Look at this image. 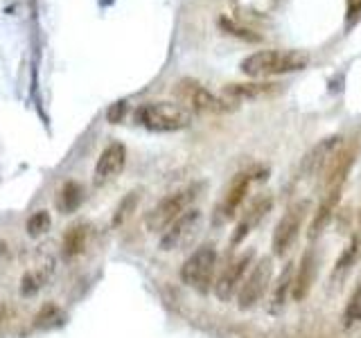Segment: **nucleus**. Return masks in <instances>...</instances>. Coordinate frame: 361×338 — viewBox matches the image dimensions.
Masks as SVG:
<instances>
[{"instance_id":"f257e3e1","label":"nucleus","mask_w":361,"mask_h":338,"mask_svg":"<svg viewBox=\"0 0 361 338\" xmlns=\"http://www.w3.org/2000/svg\"><path fill=\"white\" fill-rule=\"evenodd\" d=\"M310 56L298 50H257L240 63L242 73L253 79H267L302 70Z\"/></svg>"},{"instance_id":"f03ea898","label":"nucleus","mask_w":361,"mask_h":338,"mask_svg":"<svg viewBox=\"0 0 361 338\" xmlns=\"http://www.w3.org/2000/svg\"><path fill=\"white\" fill-rule=\"evenodd\" d=\"M140 127L156 133H172L188 129L192 124V113L174 101H147L135 111Z\"/></svg>"},{"instance_id":"7ed1b4c3","label":"nucleus","mask_w":361,"mask_h":338,"mask_svg":"<svg viewBox=\"0 0 361 338\" xmlns=\"http://www.w3.org/2000/svg\"><path fill=\"white\" fill-rule=\"evenodd\" d=\"M174 97L180 101V106L190 113H199V115H224L237 108L235 101L226 99L224 95H214L208 88H203L195 79H180L174 86Z\"/></svg>"},{"instance_id":"20e7f679","label":"nucleus","mask_w":361,"mask_h":338,"mask_svg":"<svg viewBox=\"0 0 361 338\" xmlns=\"http://www.w3.org/2000/svg\"><path fill=\"white\" fill-rule=\"evenodd\" d=\"M199 192H201V185H188V187L176 189V192H172V194H167L165 199H161L149 212H147L145 228L149 232L163 234L169 225L180 217V214L190 210V206L199 196Z\"/></svg>"},{"instance_id":"39448f33","label":"nucleus","mask_w":361,"mask_h":338,"mask_svg":"<svg viewBox=\"0 0 361 338\" xmlns=\"http://www.w3.org/2000/svg\"><path fill=\"white\" fill-rule=\"evenodd\" d=\"M214 270H217V248L212 244H203L180 266V280L197 293H208L214 280Z\"/></svg>"},{"instance_id":"423d86ee","label":"nucleus","mask_w":361,"mask_h":338,"mask_svg":"<svg viewBox=\"0 0 361 338\" xmlns=\"http://www.w3.org/2000/svg\"><path fill=\"white\" fill-rule=\"evenodd\" d=\"M310 212H312V203L307 199L293 201L291 206L282 212L280 221L276 223L274 237H271V248H274V255L282 257V255H287L291 251V246L296 244L300 228H302V223L307 221Z\"/></svg>"},{"instance_id":"0eeeda50","label":"nucleus","mask_w":361,"mask_h":338,"mask_svg":"<svg viewBox=\"0 0 361 338\" xmlns=\"http://www.w3.org/2000/svg\"><path fill=\"white\" fill-rule=\"evenodd\" d=\"M262 178H267V167H253V169H246V172L237 174L231 180V185L226 187L221 201L217 203V210H214V221H217V223L231 221L235 214L240 212L251 185L255 183V180H262Z\"/></svg>"},{"instance_id":"6e6552de","label":"nucleus","mask_w":361,"mask_h":338,"mask_svg":"<svg viewBox=\"0 0 361 338\" xmlns=\"http://www.w3.org/2000/svg\"><path fill=\"white\" fill-rule=\"evenodd\" d=\"M271 277H274V259L262 257L251 266L246 280L242 282L240 291H237V307L242 311L253 309L255 304L264 298V293L271 287Z\"/></svg>"},{"instance_id":"1a4fd4ad","label":"nucleus","mask_w":361,"mask_h":338,"mask_svg":"<svg viewBox=\"0 0 361 338\" xmlns=\"http://www.w3.org/2000/svg\"><path fill=\"white\" fill-rule=\"evenodd\" d=\"M201 223H203V214H201V210L192 208V210L183 212V214H180V217L163 232V237H161V251L172 253V251H180V248L190 246L192 242H195V237L199 234Z\"/></svg>"},{"instance_id":"9d476101","label":"nucleus","mask_w":361,"mask_h":338,"mask_svg":"<svg viewBox=\"0 0 361 338\" xmlns=\"http://www.w3.org/2000/svg\"><path fill=\"white\" fill-rule=\"evenodd\" d=\"M253 257H255V251H246L224 266L219 277L214 280V296H217L221 302H228L235 293L240 291L242 282L246 280L248 270L253 266Z\"/></svg>"},{"instance_id":"9b49d317","label":"nucleus","mask_w":361,"mask_h":338,"mask_svg":"<svg viewBox=\"0 0 361 338\" xmlns=\"http://www.w3.org/2000/svg\"><path fill=\"white\" fill-rule=\"evenodd\" d=\"M271 208H274V196H269V194H259V196H255L251 203H248V208L244 210V214L240 217V221H237L231 244H233V246H240V244L246 239V237L251 234V232L257 228V225L264 221V217L271 212Z\"/></svg>"},{"instance_id":"f8f14e48","label":"nucleus","mask_w":361,"mask_h":338,"mask_svg":"<svg viewBox=\"0 0 361 338\" xmlns=\"http://www.w3.org/2000/svg\"><path fill=\"white\" fill-rule=\"evenodd\" d=\"M341 146H343V140L338 138V135H330V138L319 140V144H314L312 149L305 154L302 163H300V174L302 176H316V174L321 176Z\"/></svg>"},{"instance_id":"ddd939ff","label":"nucleus","mask_w":361,"mask_h":338,"mask_svg":"<svg viewBox=\"0 0 361 338\" xmlns=\"http://www.w3.org/2000/svg\"><path fill=\"white\" fill-rule=\"evenodd\" d=\"M355 161H357V146L355 144L341 146L323 172V192L343 189V183H345V178L350 174V169H353Z\"/></svg>"},{"instance_id":"4468645a","label":"nucleus","mask_w":361,"mask_h":338,"mask_svg":"<svg viewBox=\"0 0 361 338\" xmlns=\"http://www.w3.org/2000/svg\"><path fill=\"white\" fill-rule=\"evenodd\" d=\"M316 273H319V255H316L314 248H307L300 257L298 268L293 270V287H291L293 300L302 302L310 296L314 282H316Z\"/></svg>"},{"instance_id":"2eb2a0df","label":"nucleus","mask_w":361,"mask_h":338,"mask_svg":"<svg viewBox=\"0 0 361 338\" xmlns=\"http://www.w3.org/2000/svg\"><path fill=\"white\" fill-rule=\"evenodd\" d=\"M124 165H127V146L122 142H111L97 158V165H95L97 183L102 185V183H109L113 178H118L122 174Z\"/></svg>"},{"instance_id":"dca6fc26","label":"nucleus","mask_w":361,"mask_h":338,"mask_svg":"<svg viewBox=\"0 0 361 338\" xmlns=\"http://www.w3.org/2000/svg\"><path fill=\"white\" fill-rule=\"evenodd\" d=\"M282 90L276 82H244V84H228L224 86V97L231 101H255V99H267L276 97Z\"/></svg>"},{"instance_id":"f3484780","label":"nucleus","mask_w":361,"mask_h":338,"mask_svg":"<svg viewBox=\"0 0 361 338\" xmlns=\"http://www.w3.org/2000/svg\"><path fill=\"white\" fill-rule=\"evenodd\" d=\"M338 199H341V189L325 192L323 201L319 203V208L314 210V217H312V221H310V230H307L310 242L319 239V237L325 232L327 225L332 223L334 212H336V206H338Z\"/></svg>"},{"instance_id":"a211bd4d","label":"nucleus","mask_w":361,"mask_h":338,"mask_svg":"<svg viewBox=\"0 0 361 338\" xmlns=\"http://www.w3.org/2000/svg\"><path fill=\"white\" fill-rule=\"evenodd\" d=\"M88 239H90V230L88 223H73L71 228L63 232L61 239V255L66 259H75L79 255L86 253L88 248Z\"/></svg>"},{"instance_id":"6ab92c4d","label":"nucleus","mask_w":361,"mask_h":338,"mask_svg":"<svg viewBox=\"0 0 361 338\" xmlns=\"http://www.w3.org/2000/svg\"><path fill=\"white\" fill-rule=\"evenodd\" d=\"M361 255V237H353L350 239V244L341 251V255H338V259L334 262V268H332V275H330V284L336 287L341 284V282L350 275V270H353V266L357 264V259Z\"/></svg>"},{"instance_id":"aec40b11","label":"nucleus","mask_w":361,"mask_h":338,"mask_svg":"<svg viewBox=\"0 0 361 338\" xmlns=\"http://www.w3.org/2000/svg\"><path fill=\"white\" fill-rule=\"evenodd\" d=\"M84 201V187L77 180H66L61 189L56 192V210L61 214H73Z\"/></svg>"},{"instance_id":"412c9836","label":"nucleus","mask_w":361,"mask_h":338,"mask_svg":"<svg viewBox=\"0 0 361 338\" xmlns=\"http://www.w3.org/2000/svg\"><path fill=\"white\" fill-rule=\"evenodd\" d=\"M293 264L289 262L285 268H282L280 277L276 280L274 284V291H271V311H280L282 307H285L287 302V296L291 293V287H293Z\"/></svg>"},{"instance_id":"4be33fe9","label":"nucleus","mask_w":361,"mask_h":338,"mask_svg":"<svg viewBox=\"0 0 361 338\" xmlns=\"http://www.w3.org/2000/svg\"><path fill=\"white\" fill-rule=\"evenodd\" d=\"M138 203H140V192H129V194L118 203V208L113 210L111 228H122V225L131 219V214L138 208Z\"/></svg>"},{"instance_id":"5701e85b","label":"nucleus","mask_w":361,"mask_h":338,"mask_svg":"<svg viewBox=\"0 0 361 338\" xmlns=\"http://www.w3.org/2000/svg\"><path fill=\"white\" fill-rule=\"evenodd\" d=\"M50 228H52V217L48 210H37L27 217L25 230H27V237H32V239H41L43 234L50 232Z\"/></svg>"},{"instance_id":"b1692460","label":"nucleus","mask_w":361,"mask_h":338,"mask_svg":"<svg viewBox=\"0 0 361 338\" xmlns=\"http://www.w3.org/2000/svg\"><path fill=\"white\" fill-rule=\"evenodd\" d=\"M61 318H63L61 309L54 302H45L37 311V315H34V327H39V330H52V327L61 325Z\"/></svg>"},{"instance_id":"393cba45","label":"nucleus","mask_w":361,"mask_h":338,"mask_svg":"<svg viewBox=\"0 0 361 338\" xmlns=\"http://www.w3.org/2000/svg\"><path fill=\"white\" fill-rule=\"evenodd\" d=\"M359 323H361V282L355 287V291L350 293L345 309H343V327H355Z\"/></svg>"},{"instance_id":"a878e982","label":"nucleus","mask_w":361,"mask_h":338,"mask_svg":"<svg viewBox=\"0 0 361 338\" xmlns=\"http://www.w3.org/2000/svg\"><path fill=\"white\" fill-rule=\"evenodd\" d=\"M43 282H45V275L41 273L39 268H27L25 273H23V277H20V296L23 298L37 296V293L41 291V287H43Z\"/></svg>"},{"instance_id":"bb28decb","label":"nucleus","mask_w":361,"mask_h":338,"mask_svg":"<svg viewBox=\"0 0 361 338\" xmlns=\"http://www.w3.org/2000/svg\"><path fill=\"white\" fill-rule=\"evenodd\" d=\"M219 25L228 32V34H235V37L240 39H248V41H257V34H251V30L244 27V25H237V23L233 18H219Z\"/></svg>"},{"instance_id":"cd10ccee","label":"nucleus","mask_w":361,"mask_h":338,"mask_svg":"<svg viewBox=\"0 0 361 338\" xmlns=\"http://www.w3.org/2000/svg\"><path fill=\"white\" fill-rule=\"evenodd\" d=\"M124 108H127V106H124V101H118V104H113V106L109 108V120L118 124V122L122 120V113H124Z\"/></svg>"},{"instance_id":"c85d7f7f","label":"nucleus","mask_w":361,"mask_h":338,"mask_svg":"<svg viewBox=\"0 0 361 338\" xmlns=\"http://www.w3.org/2000/svg\"><path fill=\"white\" fill-rule=\"evenodd\" d=\"M361 14V0H348V20H353Z\"/></svg>"},{"instance_id":"c756f323","label":"nucleus","mask_w":361,"mask_h":338,"mask_svg":"<svg viewBox=\"0 0 361 338\" xmlns=\"http://www.w3.org/2000/svg\"><path fill=\"white\" fill-rule=\"evenodd\" d=\"M357 225H359V232H361V208H359V214H357Z\"/></svg>"}]
</instances>
